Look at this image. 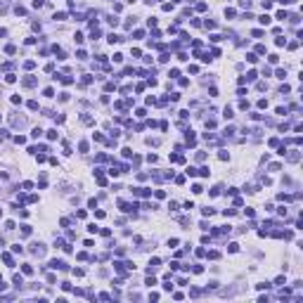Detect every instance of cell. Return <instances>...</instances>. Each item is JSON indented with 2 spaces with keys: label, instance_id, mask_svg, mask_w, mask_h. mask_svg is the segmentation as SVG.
<instances>
[{
  "label": "cell",
  "instance_id": "6da1fadb",
  "mask_svg": "<svg viewBox=\"0 0 303 303\" xmlns=\"http://www.w3.org/2000/svg\"><path fill=\"white\" fill-rule=\"evenodd\" d=\"M50 268L52 270H66V263L59 261V258H55V261H50Z\"/></svg>",
  "mask_w": 303,
  "mask_h": 303
},
{
  "label": "cell",
  "instance_id": "7a4b0ae2",
  "mask_svg": "<svg viewBox=\"0 0 303 303\" xmlns=\"http://www.w3.org/2000/svg\"><path fill=\"white\" fill-rule=\"evenodd\" d=\"M33 254L36 256H45V244H33Z\"/></svg>",
  "mask_w": 303,
  "mask_h": 303
},
{
  "label": "cell",
  "instance_id": "3957f363",
  "mask_svg": "<svg viewBox=\"0 0 303 303\" xmlns=\"http://www.w3.org/2000/svg\"><path fill=\"white\" fill-rule=\"evenodd\" d=\"M133 194H137V197H149V189L147 187H135Z\"/></svg>",
  "mask_w": 303,
  "mask_h": 303
},
{
  "label": "cell",
  "instance_id": "277c9868",
  "mask_svg": "<svg viewBox=\"0 0 303 303\" xmlns=\"http://www.w3.org/2000/svg\"><path fill=\"white\" fill-rule=\"evenodd\" d=\"M52 52L57 55V59H66V52H64L62 47H57V45H55V47H52Z\"/></svg>",
  "mask_w": 303,
  "mask_h": 303
},
{
  "label": "cell",
  "instance_id": "5b68a950",
  "mask_svg": "<svg viewBox=\"0 0 303 303\" xmlns=\"http://www.w3.org/2000/svg\"><path fill=\"white\" fill-rule=\"evenodd\" d=\"M159 265H161V261H159V258H152V261H149V275L159 268Z\"/></svg>",
  "mask_w": 303,
  "mask_h": 303
},
{
  "label": "cell",
  "instance_id": "8992f818",
  "mask_svg": "<svg viewBox=\"0 0 303 303\" xmlns=\"http://www.w3.org/2000/svg\"><path fill=\"white\" fill-rule=\"evenodd\" d=\"M118 206H121V211H123V213H130V211L135 208V206H133V204H128V201H121Z\"/></svg>",
  "mask_w": 303,
  "mask_h": 303
},
{
  "label": "cell",
  "instance_id": "52a82bcc",
  "mask_svg": "<svg viewBox=\"0 0 303 303\" xmlns=\"http://www.w3.org/2000/svg\"><path fill=\"white\" fill-rule=\"evenodd\" d=\"M298 159H301V154H298V152H291V154H287V161H291V164H296Z\"/></svg>",
  "mask_w": 303,
  "mask_h": 303
},
{
  "label": "cell",
  "instance_id": "ba28073f",
  "mask_svg": "<svg viewBox=\"0 0 303 303\" xmlns=\"http://www.w3.org/2000/svg\"><path fill=\"white\" fill-rule=\"evenodd\" d=\"M24 85H26V88H33V85H36V78H33V76L24 78Z\"/></svg>",
  "mask_w": 303,
  "mask_h": 303
},
{
  "label": "cell",
  "instance_id": "9c48e42d",
  "mask_svg": "<svg viewBox=\"0 0 303 303\" xmlns=\"http://www.w3.org/2000/svg\"><path fill=\"white\" fill-rule=\"evenodd\" d=\"M256 78H258V74H256V71H249V74L244 76V81H256Z\"/></svg>",
  "mask_w": 303,
  "mask_h": 303
},
{
  "label": "cell",
  "instance_id": "30bf717a",
  "mask_svg": "<svg viewBox=\"0 0 303 303\" xmlns=\"http://www.w3.org/2000/svg\"><path fill=\"white\" fill-rule=\"evenodd\" d=\"M121 40H123V38H121V36H116V33L109 36V43H111V45H114V43H121Z\"/></svg>",
  "mask_w": 303,
  "mask_h": 303
},
{
  "label": "cell",
  "instance_id": "8fae6325",
  "mask_svg": "<svg viewBox=\"0 0 303 303\" xmlns=\"http://www.w3.org/2000/svg\"><path fill=\"white\" fill-rule=\"evenodd\" d=\"M227 249H230V254H237V251H239V244L232 242V244H227Z\"/></svg>",
  "mask_w": 303,
  "mask_h": 303
},
{
  "label": "cell",
  "instance_id": "7c38bea8",
  "mask_svg": "<svg viewBox=\"0 0 303 303\" xmlns=\"http://www.w3.org/2000/svg\"><path fill=\"white\" fill-rule=\"evenodd\" d=\"M197 173H199V175H204V178H206V175H208V173H211V171H208V166H201V168H197Z\"/></svg>",
  "mask_w": 303,
  "mask_h": 303
},
{
  "label": "cell",
  "instance_id": "4fadbf2b",
  "mask_svg": "<svg viewBox=\"0 0 303 303\" xmlns=\"http://www.w3.org/2000/svg\"><path fill=\"white\" fill-rule=\"evenodd\" d=\"M62 19H66V12H55V22H62Z\"/></svg>",
  "mask_w": 303,
  "mask_h": 303
},
{
  "label": "cell",
  "instance_id": "5bb4252c",
  "mask_svg": "<svg viewBox=\"0 0 303 303\" xmlns=\"http://www.w3.org/2000/svg\"><path fill=\"white\" fill-rule=\"evenodd\" d=\"M22 235H24V237L31 235V225H22Z\"/></svg>",
  "mask_w": 303,
  "mask_h": 303
},
{
  "label": "cell",
  "instance_id": "9a60e30c",
  "mask_svg": "<svg viewBox=\"0 0 303 303\" xmlns=\"http://www.w3.org/2000/svg\"><path fill=\"white\" fill-rule=\"evenodd\" d=\"M258 22H261L263 26H268V24H270V17H268V14H263V17H261V19H258Z\"/></svg>",
  "mask_w": 303,
  "mask_h": 303
},
{
  "label": "cell",
  "instance_id": "2e32d148",
  "mask_svg": "<svg viewBox=\"0 0 303 303\" xmlns=\"http://www.w3.org/2000/svg\"><path fill=\"white\" fill-rule=\"evenodd\" d=\"M24 284V279H22V275H14V287H22Z\"/></svg>",
  "mask_w": 303,
  "mask_h": 303
},
{
  "label": "cell",
  "instance_id": "e0dca14e",
  "mask_svg": "<svg viewBox=\"0 0 303 303\" xmlns=\"http://www.w3.org/2000/svg\"><path fill=\"white\" fill-rule=\"evenodd\" d=\"M246 59H249V62H251V64H256V62H258V57L254 55V52H249V55H246Z\"/></svg>",
  "mask_w": 303,
  "mask_h": 303
},
{
  "label": "cell",
  "instance_id": "ac0fdd59",
  "mask_svg": "<svg viewBox=\"0 0 303 303\" xmlns=\"http://www.w3.org/2000/svg\"><path fill=\"white\" fill-rule=\"evenodd\" d=\"M40 135H43V130H40V128H33V133H31V137H36V140H38Z\"/></svg>",
  "mask_w": 303,
  "mask_h": 303
},
{
  "label": "cell",
  "instance_id": "d6986e66",
  "mask_svg": "<svg viewBox=\"0 0 303 303\" xmlns=\"http://www.w3.org/2000/svg\"><path fill=\"white\" fill-rule=\"evenodd\" d=\"M239 7H246V10H249V7H251V0H239Z\"/></svg>",
  "mask_w": 303,
  "mask_h": 303
},
{
  "label": "cell",
  "instance_id": "ffe728a7",
  "mask_svg": "<svg viewBox=\"0 0 303 303\" xmlns=\"http://www.w3.org/2000/svg\"><path fill=\"white\" fill-rule=\"evenodd\" d=\"M268 62H270V64H277L279 57H277V55H268Z\"/></svg>",
  "mask_w": 303,
  "mask_h": 303
},
{
  "label": "cell",
  "instance_id": "44dd1931",
  "mask_svg": "<svg viewBox=\"0 0 303 303\" xmlns=\"http://www.w3.org/2000/svg\"><path fill=\"white\" fill-rule=\"evenodd\" d=\"M29 109H31V111H36V109H38V102H36V100H31V102H29Z\"/></svg>",
  "mask_w": 303,
  "mask_h": 303
},
{
  "label": "cell",
  "instance_id": "7402d4cb",
  "mask_svg": "<svg viewBox=\"0 0 303 303\" xmlns=\"http://www.w3.org/2000/svg\"><path fill=\"white\" fill-rule=\"evenodd\" d=\"M223 116H225V118H232L235 114H232V109H230V107H225V114H223Z\"/></svg>",
  "mask_w": 303,
  "mask_h": 303
},
{
  "label": "cell",
  "instance_id": "603a6c76",
  "mask_svg": "<svg viewBox=\"0 0 303 303\" xmlns=\"http://www.w3.org/2000/svg\"><path fill=\"white\" fill-rule=\"evenodd\" d=\"M81 121H83V123H88V126H90V123H93V118L88 116V114H83V116H81Z\"/></svg>",
  "mask_w": 303,
  "mask_h": 303
},
{
  "label": "cell",
  "instance_id": "cb8c5ba5",
  "mask_svg": "<svg viewBox=\"0 0 303 303\" xmlns=\"http://www.w3.org/2000/svg\"><path fill=\"white\" fill-rule=\"evenodd\" d=\"M47 137H50V140H57V130H55V128L47 130Z\"/></svg>",
  "mask_w": 303,
  "mask_h": 303
},
{
  "label": "cell",
  "instance_id": "d4e9b609",
  "mask_svg": "<svg viewBox=\"0 0 303 303\" xmlns=\"http://www.w3.org/2000/svg\"><path fill=\"white\" fill-rule=\"evenodd\" d=\"M204 26H206V29H216V22H211V19H206V22H204Z\"/></svg>",
  "mask_w": 303,
  "mask_h": 303
},
{
  "label": "cell",
  "instance_id": "484cf974",
  "mask_svg": "<svg viewBox=\"0 0 303 303\" xmlns=\"http://www.w3.org/2000/svg\"><path fill=\"white\" fill-rule=\"evenodd\" d=\"M5 52H7V55H14V52H17V47H14V45H7V47H5Z\"/></svg>",
  "mask_w": 303,
  "mask_h": 303
},
{
  "label": "cell",
  "instance_id": "4316f807",
  "mask_svg": "<svg viewBox=\"0 0 303 303\" xmlns=\"http://www.w3.org/2000/svg\"><path fill=\"white\" fill-rule=\"evenodd\" d=\"M185 173H187V175H189V178H194V175H197V168H192V166H189V168H187V171H185Z\"/></svg>",
  "mask_w": 303,
  "mask_h": 303
},
{
  "label": "cell",
  "instance_id": "83f0119b",
  "mask_svg": "<svg viewBox=\"0 0 303 303\" xmlns=\"http://www.w3.org/2000/svg\"><path fill=\"white\" fill-rule=\"evenodd\" d=\"M5 81H7V83H14V81H17V76H14V74H7V76H5Z\"/></svg>",
  "mask_w": 303,
  "mask_h": 303
},
{
  "label": "cell",
  "instance_id": "f1b7e54d",
  "mask_svg": "<svg viewBox=\"0 0 303 303\" xmlns=\"http://www.w3.org/2000/svg\"><path fill=\"white\" fill-rule=\"evenodd\" d=\"M3 261H5V263H7V265H12V263H14V261H12V256H10V254H5V256H3Z\"/></svg>",
  "mask_w": 303,
  "mask_h": 303
},
{
  "label": "cell",
  "instance_id": "f546056e",
  "mask_svg": "<svg viewBox=\"0 0 303 303\" xmlns=\"http://www.w3.org/2000/svg\"><path fill=\"white\" fill-rule=\"evenodd\" d=\"M133 36H135V38H145V31H142V29H137Z\"/></svg>",
  "mask_w": 303,
  "mask_h": 303
},
{
  "label": "cell",
  "instance_id": "4dcf8cb0",
  "mask_svg": "<svg viewBox=\"0 0 303 303\" xmlns=\"http://www.w3.org/2000/svg\"><path fill=\"white\" fill-rule=\"evenodd\" d=\"M14 142H17V145H24V142H26V137H22V135H17V137H14Z\"/></svg>",
  "mask_w": 303,
  "mask_h": 303
},
{
  "label": "cell",
  "instance_id": "1f68e13d",
  "mask_svg": "<svg viewBox=\"0 0 303 303\" xmlns=\"http://www.w3.org/2000/svg\"><path fill=\"white\" fill-rule=\"evenodd\" d=\"M275 76H277V78H284V76H287V71H284V69H277V74H275Z\"/></svg>",
  "mask_w": 303,
  "mask_h": 303
},
{
  "label": "cell",
  "instance_id": "d6a6232c",
  "mask_svg": "<svg viewBox=\"0 0 303 303\" xmlns=\"http://www.w3.org/2000/svg\"><path fill=\"white\" fill-rule=\"evenodd\" d=\"M14 12H17V14H22V17L26 14V10H24V7H19V5H17V7H14Z\"/></svg>",
  "mask_w": 303,
  "mask_h": 303
},
{
  "label": "cell",
  "instance_id": "836d02e7",
  "mask_svg": "<svg viewBox=\"0 0 303 303\" xmlns=\"http://www.w3.org/2000/svg\"><path fill=\"white\" fill-rule=\"evenodd\" d=\"M76 57H78V59H85L88 55H85V50H78V52H76Z\"/></svg>",
  "mask_w": 303,
  "mask_h": 303
},
{
  "label": "cell",
  "instance_id": "e575fe53",
  "mask_svg": "<svg viewBox=\"0 0 303 303\" xmlns=\"http://www.w3.org/2000/svg\"><path fill=\"white\" fill-rule=\"evenodd\" d=\"M168 59H171V55H168V52H164V55L159 57V62H168Z\"/></svg>",
  "mask_w": 303,
  "mask_h": 303
},
{
  "label": "cell",
  "instance_id": "d590c367",
  "mask_svg": "<svg viewBox=\"0 0 303 303\" xmlns=\"http://www.w3.org/2000/svg\"><path fill=\"white\" fill-rule=\"evenodd\" d=\"M192 192H194V194H199V192H204V187H201V185H194V187H192Z\"/></svg>",
  "mask_w": 303,
  "mask_h": 303
},
{
  "label": "cell",
  "instance_id": "8d00e7d4",
  "mask_svg": "<svg viewBox=\"0 0 303 303\" xmlns=\"http://www.w3.org/2000/svg\"><path fill=\"white\" fill-rule=\"evenodd\" d=\"M114 268H116V272H121V275H123V263H114Z\"/></svg>",
  "mask_w": 303,
  "mask_h": 303
},
{
  "label": "cell",
  "instance_id": "74e56055",
  "mask_svg": "<svg viewBox=\"0 0 303 303\" xmlns=\"http://www.w3.org/2000/svg\"><path fill=\"white\" fill-rule=\"evenodd\" d=\"M22 270H24V275H31V272H33V268H31V265H24Z\"/></svg>",
  "mask_w": 303,
  "mask_h": 303
},
{
  "label": "cell",
  "instance_id": "f35d334b",
  "mask_svg": "<svg viewBox=\"0 0 303 303\" xmlns=\"http://www.w3.org/2000/svg\"><path fill=\"white\" fill-rule=\"evenodd\" d=\"M145 284H147V287H154V284H156V279H154V277H147V282H145Z\"/></svg>",
  "mask_w": 303,
  "mask_h": 303
},
{
  "label": "cell",
  "instance_id": "ab89813d",
  "mask_svg": "<svg viewBox=\"0 0 303 303\" xmlns=\"http://www.w3.org/2000/svg\"><path fill=\"white\" fill-rule=\"evenodd\" d=\"M74 275H76V277H83L85 272H83V268H76V270H74Z\"/></svg>",
  "mask_w": 303,
  "mask_h": 303
}]
</instances>
